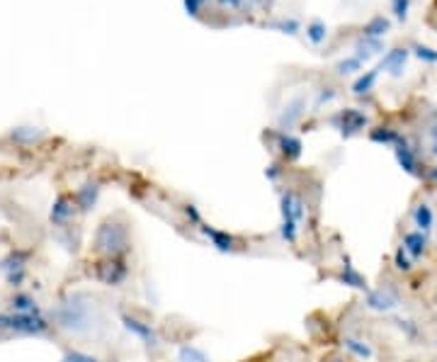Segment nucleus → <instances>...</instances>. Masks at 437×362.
Here are the masks:
<instances>
[{
	"label": "nucleus",
	"instance_id": "nucleus-1",
	"mask_svg": "<svg viewBox=\"0 0 437 362\" xmlns=\"http://www.w3.org/2000/svg\"><path fill=\"white\" fill-rule=\"evenodd\" d=\"M0 328L25 333V336H39V333H47L49 323L39 314H6L0 316Z\"/></svg>",
	"mask_w": 437,
	"mask_h": 362
},
{
	"label": "nucleus",
	"instance_id": "nucleus-11",
	"mask_svg": "<svg viewBox=\"0 0 437 362\" xmlns=\"http://www.w3.org/2000/svg\"><path fill=\"white\" fill-rule=\"evenodd\" d=\"M413 49H416V56L423 58V61H427V63H435L437 61V52H435V49L423 47V44H416Z\"/></svg>",
	"mask_w": 437,
	"mask_h": 362
},
{
	"label": "nucleus",
	"instance_id": "nucleus-14",
	"mask_svg": "<svg viewBox=\"0 0 437 362\" xmlns=\"http://www.w3.org/2000/svg\"><path fill=\"white\" fill-rule=\"evenodd\" d=\"M200 3H204V0H187V10H192V12H195V10H197V6H200Z\"/></svg>",
	"mask_w": 437,
	"mask_h": 362
},
{
	"label": "nucleus",
	"instance_id": "nucleus-3",
	"mask_svg": "<svg viewBox=\"0 0 437 362\" xmlns=\"http://www.w3.org/2000/svg\"><path fill=\"white\" fill-rule=\"evenodd\" d=\"M381 49H384V44L379 42V39H370V36H365L360 44H357V54L355 56L360 58H370V56H374V54H379Z\"/></svg>",
	"mask_w": 437,
	"mask_h": 362
},
{
	"label": "nucleus",
	"instance_id": "nucleus-16",
	"mask_svg": "<svg viewBox=\"0 0 437 362\" xmlns=\"http://www.w3.org/2000/svg\"><path fill=\"white\" fill-rule=\"evenodd\" d=\"M432 136H435V153H437V129H435V134H432Z\"/></svg>",
	"mask_w": 437,
	"mask_h": 362
},
{
	"label": "nucleus",
	"instance_id": "nucleus-5",
	"mask_svg": "<svg viewBox=\"0 0 437 362\" xmlns=\"http://www.w3.org/2000/svg\"><path fill=\"white\" fill-rule=\"evenodd\" d=\"M12 306L17 309V314H39L36 309V301L27 295H15L12 297Z\"/></svg>",
	"mask_w": 437,
	"mask_h": 362
},
{
	"label": "nucleus",
	"instance_id": "nucleus-12",
	"mask_svg": "<svg viewBox=\"0 0 437 362\" xmlns=\"http://www.w3.org/2000/svg\"><path fill=\"white\" fill-rule=\"evenodd\" d=\"M416 217H418V224H420V228L423 226L427 228L432 224V212H430V207H427V204H420V207H418Z\"/></svg>",
	"mask_w": 437,
	"mask_h": 362
},
{
	"label": "nucleus",
	"instance_id": "nucleus-7",
	"mask_svg": "<svg viewBox=\"0 0 437 362\" xmlns=\"http://www.w3.org/2000/svg\"><path fill=\"white\" fill-rule=\"evenodd\" d=\"M68 214H71V207H68V200H66V197H58L56 204H54V209H52V222L63 224V222L68 219Z\"/></svg>",
	"mask_w": 437,
	"mask_h": 362
},
{
	"label": "nucleus",
	"instance_id": "nucleus-10",
	"mask_svg": "<svg viewBox=\"0 0 437 362\" xmlns=\"http://www.w3.org/2000/svg\"><path fill=\"white\" fill-rule=\"evenodd\" d=\"M360 66H362L360 58H357V56H350V58H345V61L338 63V73H343V76H345V73H355Z\"/></svg>",
	"mask_w": 437,
	"mask_h": 362
},
{
	"label": "nucleus",
	"instance_id": "nucleus-2",
	"mask_svg": "<svg viewBox=\"0 0 437 362\" xmlns=\"http://www.w3.org/2000/svg\"><path fill=\"white\" fill-rule=\"evenodd\" d=\"M406 61H408V49H391L384 56V61H381V68L389 71L391 76H398L403 71V66H406Z\"/></svg>",
	"mask_w": 437,
	"mask_h": 362
},
{
	"label": "nucleus",
	"instance_id": "nucleus-8",
	"mask_svg": "<svg viewBox=\"0 0 437 362\" xmlns=\"http://www.w3.org/2000/svg\"><path fill=\"white\" fill-rule=\"evenodd\" d=\"M374 81H376V71H370L367 76H362L360 81H357L355 85H352V90H355L357 95H362V93H370L372 90V85H374Z\"/></svg>",
	"mask_w": 437,
	"mask_h": 362
},
{
	"label": "nucleus",
	"instance_id": "nucleus-15",
	"mask_svg": "<svg viewBox=\"0 0 437 362\" xmlns=\"http://www.w3.org/2000/svg\"><path fill=\"white\" fill-rule=\"evenodd\" d=\"M222 6H231V8H236V6H241L243 0H219Z\"/></svg>",
	"mask_w": 437,
	"mask_h": 362
},
{
	"label": "nucleus",
	"instance_id": "nucleus-6",
	"mask_svg": "<svg viewBox=\"0 0 437 362\" xmlns=\"http://www.w3.org/2000/svg\"><path fill=\"white\" fill-rule=\"evenodd\" d=\"M326 34H328V30H326V25H323L321 20H314L309 27H306V36H309V42L316 44V47H319V44L323 42Z\"/></svg>",
	"mask_w": 437,
	"mask_h": 362
},
{
	"label": "nucleus",
	"instance_id": "nucleus-9",
	"mask_svg": "<svg viewBox=\"0 0 437 362\" xmlns=\"http://www.w3.org/2000/svg\"><path fill=\"white\" fill-rule=\"evenodd\" d=\"M391 10L398 20H406L408 10H411V0H391Z\"/></svg>",
	"mask_w": 437,
	"mask_h": 362
},
{
	"label": "nucleus",
	"instance_id": "nucleus-13",
	"mask_svg": "<svg viewBox=\"0 0 437 362\" xmlns=\"http://www.w3.org/2000/svg\"><path fill=\"white\" fill-rule=\"evenodd\" d=\"M63 362H98V360L90 355H83V352H68V355L63 357Z\"/></svg>",
	"mask_w": 437,
	"mask_h": 362
},
{
	"label": "nucleus",
	"instance_id": "nucleus-4",
	"mask_svg": "<svg viewBox=\"0 0 437 362\" xmlns=\"http://www.w3.org/2000/svg\"><path fill=\"white\" fill-rule=\"evenodd\" d=\"M386 30H389V20H386L384 15H376L374 20H372L370 25L365 27V36H370V39H376V36L386 34Z\"/></svg>",
	"mask_w": 437,
	"mask_h": 362
}]
</instances>
